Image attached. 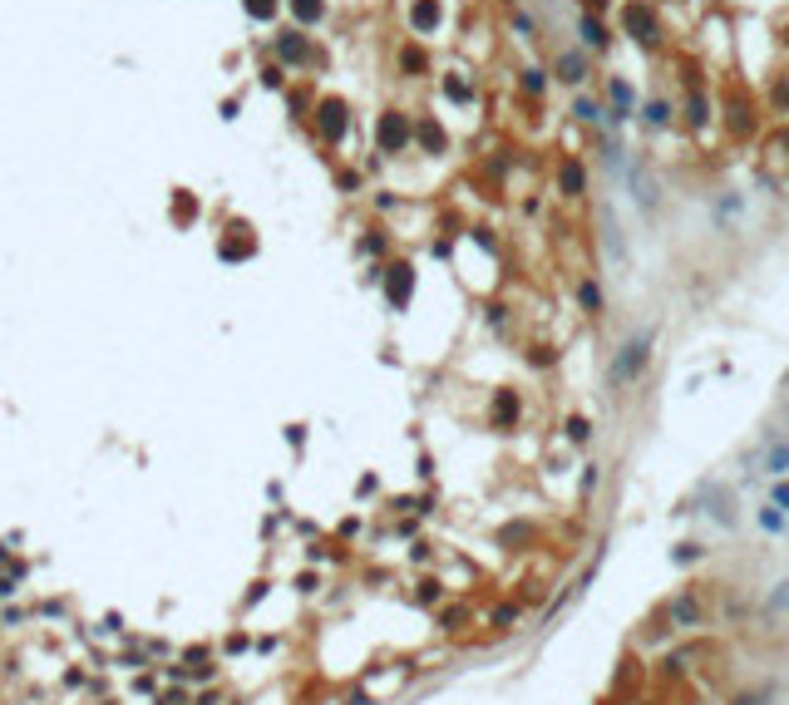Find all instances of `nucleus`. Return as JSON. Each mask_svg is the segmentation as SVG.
I'll return each mask as SVG.
<instances>
[{"mask_svg": "<svg viewBox=\"0 0 789 705\" xmlns=\"http://www.w3.org/2000/svg\"><path fill=\"white\" fill-rule=\"evenodd\" d=\"M646 355H651V331H646V336H637V341H632L622 355H616V365H612V385H627V380H632V375L646 365Z\"/></svg>", "mask_w": 789, "mask_h": 705, "instance_id": "nucleus-1", "label": "nucleus"}, {"mask_svg": "<svg viewBox=\"0 0 789 705\" xmlns=\"http://www.w3.org/2000/svg\"><path fill=\"white\" fill-rule=\"evenodd\" d=\"M622 25H627V35H632V40H641V44H651V40H656V15H651V6H641V0L622 6Z\"/></svg>", "mask_w": 789, "mask_h": 705, "instance_id": "nucleus-2", "label": "nucleus"}, {"mask_svg": "<svg viewBox=\"0 0 789 705\" xmlns=\"http://www.w3.org/2000/svg\"><path fill=\"white\" fill-rule=\"evenodd\" d=\"M380 148H390V153H400L405 143H410V119L405 114H394V108H390V114H380Z\"/></svg>", "mask_w": 789, "mask_h": 705, "instance_id": "nucleus-3", "label": "nucleus"}, {"mask_svg": "<svg viewBox=\"0 0 789 705\" xmlns=\"http://www.w3.org/2000/svg\"><path fill=\"white\" fill-rule=\"evenodd\" d=\"M316 114H321V133H326L330 143L346 133V104H341V99H326V104L316 108Z\"/></svg>", "mask_w": 789, "mask_h": 705, "instance_id": "nucleus-4", "label": "nucleus"}, {"mask_svg": "<svg viewBox=\"0 0 789 705\" xmlns=\"http://www.w3.org/2000/svg\"><path fill=\"white\" fill-rule=\"evenodd\" d=\"M410 286H415V271H410V266H390V282H385L390 306H405V301H410Z\"/></svg>", "mask_w": 789, "mask_h": 705, "instance_id": "nucleus-5", "label": "nucleus"}, {"mask_svg": "<svg viewBox=\"0 0 789 705\" xmlns=\"http://www.w3.org/2000/svg\"><path fill=\"white\" fill-rule=\"evenodd\" d=\"M557 79H568V84H582V79H587V60L568 49V54L557 60Z\"/></svg>", "mask_w": 789, "mask_h": 705, "instance_id": "nucleus-6", "label": "nucleus"}, {"mask_svg": "<svg viewBox=\"0 0 789 705\" xmlns=\"http://www.w3.org/2000/svg\"><path fill=\"white\" fill-rule=\"evenodd\" d=\"M410 25H415V30H434V25H439V0H415Z\"/></svg>", "mask_w": 789, "mask_h": 705, "instance_id": "nucleus-7", "label": "nucleus"}, {"mask_svg": "<svg viewBox=\"0 0 789 705\" xmlns=\"http://www.w3.org/2000/svg\"><path fill=\"white\" fill-rule=\"evenodd\" d=\"M607 94H612V104H616V114H612V119L622 124V119H627V104H632V84H627V79H612Z\"/></svg>", "mask_w": 789, "mask_h": 705, "instance_id": "nucleus-8", "label": "nucleus"}, {"mask_svg": "<svg viewBox=\"0 0 789 705\" xmlns=\"http://www.w3.org/2000/svg\"><path fill=\"white\" fill-rule=\"evenodd\" d=\"M276 54H281V60H306V40L301 35H281L276 40Z\"/></svg>", "mask_w": 789, "mask_h": 705, "instance_id": "nucleus-9", "label": "nucleus"}, {"mask_svg": "<svg viewBox=\"0 0 789 705\" xmlns=\"http://www.w3.org/2000/svg\"><path fill=\"white\" fill-rule=\"evenodd\" d=\"M582 40H587L592 49H607V30H602L597 15H582Z\"/></svg>", "mask_w": 789, "mask_h": 705, "instance_id": "nucleus-10", "label": "nucleus"}, {"mask_svg": "<svg viewBox=\"0 0 789 705\" xmlns=\"http://www.w3.org/2000/svg\"><path fill=\"white\" fill-rule=\"evenodd\" d=\"M292 10H296V20H301V25H316V20L326 15V6H321V0H292Z\"/></svg>", "mask_w": 789, "mask_h": 705, "instance_id": "nucleus-11", "label": "nucleus"}, {"mask_svg": "<svg viewBox=\"0 0 789 705\" xmlns=\"http://www.w3.org/2000/svg\"><path fill=\"white\" fill-rule=\"evenodd\" d=\"M562 193H568V197H577V193H582V168H577L573 158L562 163Z\"/></svg>", "mask_w": 789, "mask_h": 705, "instance_id": "nucleus-12", "label": "nucleus"}, {"mask_svg": "<svg viewBox=\"0 0 789 705\" xmlns=\"http://www.w3.org/2000/svg\"><path fill=\"white\" fill-rule=\"evenodd\" d=\"M577 301L597 316V311H602V291H597V282H577Z\"/></svg>", "mask_w": 789, "mask_h": 705, "instance_id": "nucleus-13", "label": "nucleus"}, {"mask_svg": "<svg viewBox=\"0 0 789 705\" xmlns=\"http://www.w3.org/2000/svg\"><path fill=\"white\" fill-rule=\"evenodd\" d=\"M765 469H770V473H789V444H774V449L765 454Z\"/></svg>", "mask_w": 789, "mask_h": 705, "instance_id": "nucleus-14", "label": "nucleus"}, {"mask_svg": "<svg viewBox=\"0 0 789 705\" xmlns=\"http://www.w3.org/2000/svg\"><path fill=\"white\" fill-rule=\"evenodd\" d=\"M242 6H247L252 20H271L276 15V0H242Z\"/></svg>", "mask_w": 789, "mask_h": 705, "instance_id": "nucleus-15", "label": "nucleus"}, {"mask_svg": "<svg viewBox=\"0 0 789 705\" xmlns=\"http://www.w3.org/2000/svg\"><path fill=\"white\" fill-rule=\"evenodd\" d=\"M666 119H671V104L666 99H651L646 104V124H666Z\"/></svg>", "mask_w": 789, "mask_h": 705, "instance_id": "nucleus-16", "label": "nucleus"}, {"mask_svg": "<svg viewBox=\"0 0 789 705\" xmlns=\"http://www.w3.org/2000/svg\"><path fill=\"white\" fill-rule=\"evenodd\" d=\"M523 89H528V94H543V89H548V74H543V70H523Z\"/></svg>", "mask_w": 789, "mask_h": 705, "instance_id": "nucleus-17", "label": "nucleus"}, {"mask_svg": "<svg viewBox=\"0 0 789 705\" xmlns=\"http://www.w3.org/2000/svg\"><path fill=\"white\" fill-rule=\"evenodd\" d=\"M420 138H424V148H444V133H439V124H420Z\"/></svg>", "mask_w": 789, "mask_h": 705, "instance_id": "nucleus-18", "label": "nucleus"}, {"mask_svg": "<svg viewBox=\"0 0 789 705\" xmlns=\"http://www.w3.org/2000/svg\"><path fill=\"white\" fill-rule=\"evenodd\" d=\"M671 612H676V617H681V622H696V617H701V607L691 602V597H681V602H676Z\"/></svg>", "mask_w": 789, "mask_h": 705, "instance_id": "nucleus-19", "label": "nucleus"}, {"mask_svg": "<svg viewBox=\"0 0 789 705\" xmlns=\"http://www.w3.org/2000/svg\"><path fill=\"white\" fill-rule=\"evenodd\" d=\"M686 119H691V124H706V99H701V94H691V104H686Z\"/></svg>", "mask_w": 789, "mask_h": 705, "instance_id": "nucleus-20", "label": "nucleus"}, {"mask_svg": "<svg viewBox=\"0 0 789 705\" xmlns=\"http://www.w3.org/2000/svg\"><path fill=\"white\" fill-rule=\"evenodd\" d=\"M400 65H405L410 74H420V70H424V54H420V49H405V54H400Z\"/></svg>", "mask_w": 789, "mask_h": 705, "instance_id": "nucleus-21", "label": "nucleus"}, {"mask_svg": "<svg viewBox=\"0 0 789 705\" xmlns=\"http://www.w3.org/2000/svg\"><path fill=\"white\" fill-rule=\"evenodd\" d=\"M587 434H592V429H587V419H568V439L587 444Z\"/></svg>", "mask_w": 789, "mask_h": 705, "instance_id": "nucleus-22", "label": "nucleus"}, {"mask_svg": "<svg viewBox=\"0 0 789 705\" xmlns=\"http://www.w3.org/2000/svg\"><path fill=\"white\" fill-rule=\"evenodd\" d=\"M760 523L770 528V533H779L784 528V513H774V508H760Z\"/></svg>", "mask_w": 789, "mask_h": 705, "instance_id": "nucleus-23", "label": "nucleus"}, {"mask_svg": "<svg viewBox=\"0 0 789 705\" xmlns=\"http://www.w3.org/2000/svg\"><path fill=\"white\" fill-rule=\"evenodd\" d=\"M573 114H577V119H597V104H592V99H577Z\"/></svg>", "mask_w": 789, "mask_h": 705, "instance_id": "nucleus-24", "label": "nucleus"}, {"mask_svg": "<svg viewBox=\"0 0 789 705\" xmlns=\"http://www.w3.org/2000/svg\"><path fill=\"white\" fill-rule=\"evenodd\" d=\"M444 89H449V99H469V79H449Z\"/></svg>", "mask_w": 789, "mask_h": 705, "instance_id": "nucleus-25", "label": "nucleus"}, {"mask_svg": "<svg viewBox=\"0 0 789 705\" xmlns=\"http://www.w3.org/2000/svg\"><path fill=\"white\" fill-rule=\"evenodd\" d=\"M774 499H779V503L789 508V483H779V488H774Z\"/></svg>", "mask_w": 789, "mask_h": 705, "instance_id": "nucleus-26", "label": "nucleus"}, {"mask_svg": "<svg viewBox=\"0 0 789 705\" xmlns=\"http://www.w3.org/2000/svg\"><path fill=\"white\" fill-rule=\"evenodd\" d=\"M774 99H779V104H789V79H784V84L774 89Z\"/></svg>", "mask_w": 789, "mask_h": 705, "instance_id": "nucleus-27", "label": "nucleus"}, {"mask_svg": "<svg viewBox=\"0 0 789 705\" xmlns=\"http://www.w3.org/2000/svg\"><path fill=\"white\" fill-rule=\"evenodd\" d=\"M779 143H784V153H789V129H784V133H779Z\"/></svg>", "mask_w": 789, "mask_h": 705, "instance_id": "nucleus-28", "label": "nucleus"}, {"mask_svg": "<svg viewBox=\"0 0 789 705\" xmlns=\"http://www.w3.org/2000/svg\"><path fill=\"white\" fill-rule=\"evenodd\" d=\"M784 44H789V40H784Z\"/></svg>", "mask_w": 789, "mask_h": 705, "instance_id": "nucleus-29", "label": "nucleus"}]
</instances>
